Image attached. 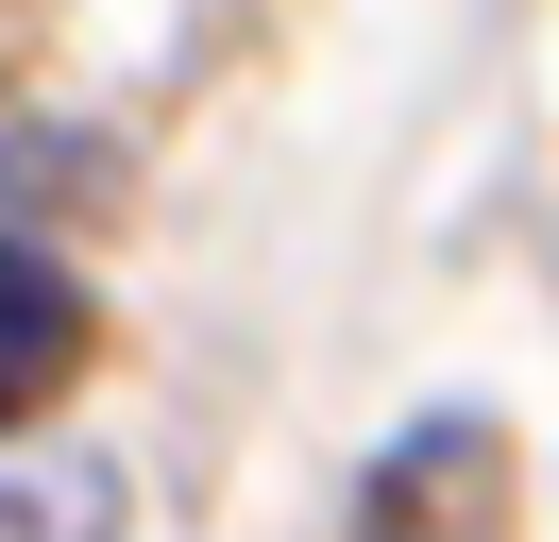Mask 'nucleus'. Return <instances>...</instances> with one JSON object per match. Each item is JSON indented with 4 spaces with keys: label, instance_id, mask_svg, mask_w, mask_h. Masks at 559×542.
<instances>
[{
    "label": "nucleus",
    "instance_id": "1",
    "mask_svg": "<svg viewBox=\"0 0 559 542\" xmlns=\"http://www.w3.org/2000/svg\"><path fill=\"white\" fill-rule=\"evenodd\" d=\"M69 373H85V288H69V255H51V237L0 221V424L69 406Z\"/></svg>",
    "mask_w": 559,
    "mask_h": 542
},
{
    "label": "nucleus",
    "instance_id": "2",
    "mask_svg": "<svg viewBox=\"0 0 559 542\" xmlns=\"http://www.w3.org/2000/svg\"><path fill=\"white\" fill-rule=\"evenodd\" d=\"M0 542H119V474H103V458H35V474H0Z\"/></svg>",
    "mask_w": 559,
    "mask_h": 542
}]
</instances>
